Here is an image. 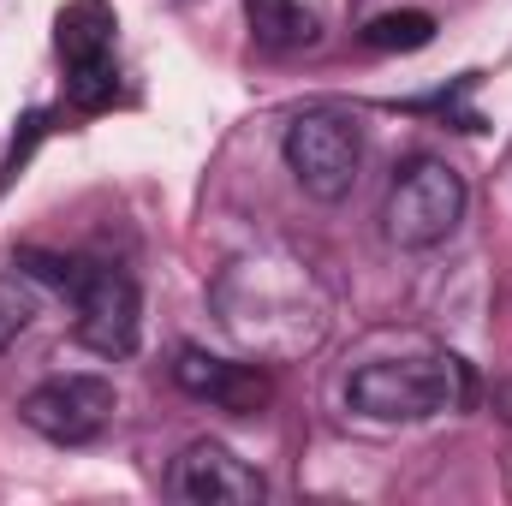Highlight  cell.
<instances>
[{"label":"cell","mask_w":512,"mask_h":506,"mask_svg":"<svg viewBox=\"0 0 512 506\" xmlns=\"http://www.w3.org/2000/svg\"><path fill=\"white\" fill-rule=\"evenodd\" d=\"M215 304H221V322L262 358L304 352L322 334V298L292 262H239L215 286Z\"/></svg>","instance_id":"1"},{"label":"cell","mask_w":512,"mask_h":506,"mask_svg":"<svg viewBox=\"0 0 512 506\" xmlns=\"http://www.w3.org/2000/svg\"><path fill=\"white\" fill-rule=\"evenodd\" d=\"M24 274L48 280L72 298V334L78 346H90L96 358H126L137 352V328H143V298L137 280L114 262H84V256H48L24 251Z\"/></svg>","instance_id":"2"},{"label":"cell","mask_w":512,"mask_h":506,"mask_svg":"<svg viewBox=\"0 0 512 506\" xmlns=\"http://www.w3.org/2000/svg\"><path fill=\"white\" fill-rule=\"evenodd\" d=\"M346 405L376 417V423H423V417L471 405V370L447 352L382 358V364H364L346 381Z\"/></svg>","instance_id":"3"},{"label":"cell","mask_w":512,"mask_h":506,"mask_svg":"<svg viewBox=\"0 0 512 506\" xmlns=\"http://www.w3.org/2000/svg\"><path fill=\"white\" fill-rule=\"evenodd\" d=\"M382 221L399 251H429V245L453 239V227L465 221V179L447 161H435V155L405 161L393 191H387Z\"/></svg>","instance_id":"4"},{"label":"cell","mask_w":512,"mask_h":506,"mask_svg":"<svg viewBox=\"0 0 512 506\" xmlns=\"http://www.w3.org/2000/svg\"><path fill=\"white\" fill-rule=\"evenodd\" d=\"M286 167L316 203H340L364 167V131L340 108H304L286 126Z\"/></svg>","instance_id":"5"},{"label":"cell","mask_w":512,"mask_h":506,"mask_svg":"<svg viewBox=\"0 0 512 506\" xmlns=\"http://www.w3.org/2000/svg\"><path fill=\"white\" fill-rule=\"evenodd\" d=\"M114 6L108 0H72L54 24V48L66 66V102L72 108H108L120 90V54H114Z\"/></svg>","instance_id":"6"},{"label":"cell","mask_w":512,"mask_h":506,"mask_svg":"<svg viewBox=\"0 0 512 506\" xmlns=\"http://www.w3.org/2000/svg\"><path fill=\"white\" fill-rule=\"evenodd\" d=\"M24 423L42 435V441H60V447H84L108 429L114 417V381L102 376H54L42 387L24 393Z\"/></svg>","instance_id":"7"},{"label":"cell","mask_w":512,"mask_h":506,"mask_svg":"<svg viewBox=\"0 0 512 506\" xmlns=\"http://www.w3.org/2000/svg\"><path fill=\"white\" fill-rule=\"evenodd\" d=\"M173 495L179 501H197V506H245V501H262V477L251 465L221 447V441H191L179 459H173Z\"/></svg>","instance_id":"8"},{"label":"cell","mask_w":512,"mask_h":506,"mask_svg":"<svg viewBox=\"0 0 512 506\" xmlns=\"http://www.w3.org/2000/svg\"><path fill=\"white\" fill-rule=\"evenodd\" d=\"M173 381H179L191 399H209V405H221V411H256V405H268V393H274L256 364H227V358H209V352H197V346L179 352Z\"/></svg>","instance_id":"9"},{"label":"cell","mask_w":512,"mask_h":506,"mask_svg":"<svg viewBox=\"0 0 512 506\" xmlns=\"http://www.w3.org/2000/svg\"><path fill=\"white\" fill-rule=\"evenodd\" d=\"M328 24V0H251V30L262 48H316Z\"/></svg>","instance_id":"10"},{"label":"cell","mask_w":512,"mask_h":506,"mask_svg":"<svg viewBox=\"0 0 512 506\" xmlns=\"http://www.w3.org/2000/svg\"><path fill=\"white\" fill-rule=\"evenodd\" d=\"M36 304H42V292L30 274H0V352L36 322Z\"/></svg>","instance_id":"11"},{"label":"cell","mask_w":512,"mask_h":506,"mask_svg":"<svg viewBox=\"0 0 512 506\" xmlns=\"http://www.w3.org/2000/svg\"><path fill=\"white\" fill-rule=\"evenodd\" d=\"M429 36H435V18L429 12H387V18H376L364 30L370 48H423Z\"/></svg>","instance_id":"12"}]
</instances>
